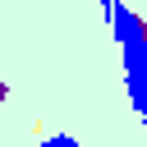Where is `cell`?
Segmentation results:
<instances>
[{"label": "cell", "instance_id": "6da1fadb", "mask_svg": "<svg viewBox=\"0 0 147 147\" xmlns=\"http://www.w3.org/2000/svg\"><path fill=\"white\" fill-rule=\"evenodd\" d=\"M106 23H110V37L124 46V41H142V18L124 5V0H106Z\"/></svg>", "mask_w": 147, "mask_h": 147}, {"label": "cell", "instance_id": "7a4b0ae2", "mask_svg": "<svg viewBox=\"0 0 147 147\" xmlns=\"http://www.w3.org/2000/svg\"><path fill=\"white\" fill-rule=\"evenodd\" d=\"M46 147H83V142H74V138H51Z\"/></svg>", "mask_w": 147, "mask_h": 147}]
</instances>
